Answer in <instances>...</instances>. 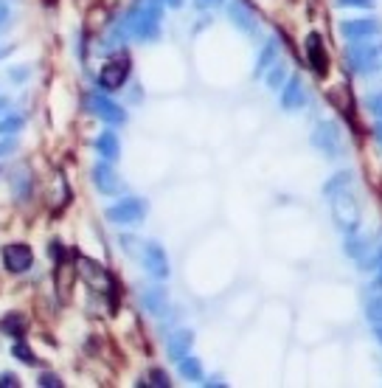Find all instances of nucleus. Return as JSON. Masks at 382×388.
Listing matches in <instances>:
<instances>
[{"mask_svg":"<svg viewBox=\"0 0 382 388\" xmlns=\"http://www.w3.org/2000/svg\"><path fill=\"white\" fill-rule=\"evenodd\" d=\"M326 194L332 197V217H334V225L341 228L346 237L349 234H357L360 231V205L354 200V192H352V175L349 172H341L334 175L329 183H326Z\"/></svg>","mask_w":382,"mask_h":388,"instance_id":"obj_1","label":"nucleus"},{"mask_svg":"<svg viewBox=\"0 0 382 388\" xmlns=\"http://www.w3.org/2000/svg\"><path fill=\"white\" fill-rule=\"evenodd\" d=\"M126 34L141 42H152L160 34V0H135L130 15L124 17Z\"/></svg>","mask_w":382,"mask_h":388,"instance_id":"obj_2","label":"nucleus"},{"mask_svg":"<svg viewBox=\"0 0 382 388\" xmlns=\"http://www.w3.org/2000/svg\"><path fill=\"white\" fill-rule=\"evenodd\" d=\"M76 270H79V276H82L84 284H88L90 290H96V293H102V295H107V293L115 290L113 273H110L102 262L90 259V256H79V259H76Z\"/></svg>","mask_w":382,"mask_h":388,"instance_id":"obj_3","label":"nucleus"},{"mask_svg":"<svg viewBox=\"0 0 382 388\" xmlns=\"http://www.w3.org/2000/svg\"><path fill=\"white\" fill-rule=\"evenodd\" d=\"M146 217V200L141 197H124L107 208V220L113 225H135Z\"/></svg>","mask_w":382,"mask_h":388,"instance_id":"obj_4","label":"nucleus"},{"mask_svg":"<svg viewBox=\"0 0 382 388\" xmlns=\"http://www.w3.org/2000/svg\"><path fill=\"white\" fill-rule=\"evenodd\" d=\"M0 256H3V268L9 273H28L34 268V250L26 242H9V245H3Z\"/></svg>","mask_w":382,"mask_h":388,"instance_id":"obj_5","label":"nucleus"},{"mask_svg":"<svg viewBox=\"0 0 382 388\" xmlns=\"http://www.w3.org/2000/svg\"><path fill=\"white\" fill-rule=\"evenodd\" d=\"M130 79V59H110L102 71H99V88L113 93V91H121L124 82Z\"/></svg>","mask_w":382,"mask_h":388,"instance_id":"obj_6","label":"nucleus"},{"mask_svg":"<svg viewBox=\"0 0 382 388\" xmlns=\"http://www.w3.org/2000/svg\"><path fill=\"white\" fill-rule=\"evenodd\" d=\"M88 110H90L96 118H102V121H107V124H113V127H118V124L126 121L124 107H118V104H115L113 99H107L104 93H90V96H88Z\"/></svg>","mask_w":382,"mask_h":388,"instance_id":"obj_7","label":"nucleus"},{"mask_svg":"<svg viewBox=\"0 0 382 388\" xmlns=\"http://www.w3.org/2000/svg\"><path fill=\"white\" fill-rule=\"evenodd\" d=\"M312 144L315 149H321L326 158H334L341 152V136H337V127L332 121H321L312 133Z\"/></svg>","mask_w":382,"mask_h":388,"instance_id":"obj_8","label":"nucleus"},{"mask_svg":"<svg viewBox=\"0 0 382 388\" xmlns=\"http://www.w3.org/2000/svg\"><path fill=\"white\" fill-rule=\"evenodd\" d=\"M141 259H144V268L155 276V279H169V256H166V250L157 245V242H149V245H144V253H141Z\"/></svg>","mask_w":382,"mask_h":388,"instance_id":"obj_9","label":"nucleus"},{"mask_svg":"<svg viewBox=\"0 0 382 388\" xmlns=\"http://www.w3.org/2000/svg\"><path fill=\"white\" fill-rule=\"evenodd\" d=\"M228 17L233 20V26H236L239 31H245V34H250V37L259 34V20H256V15L247 9L245 0H231V3H228Z\"/></svg>","mask_w":382,"mask_h":388,"instance_id":"obj_10","label":"nucleus"},{"mask_svg":"<svg viewBox=\"0 0 382 388\" xmlns=\"http://www.w3.org/2000/svg\"><path fill=\"white\" fill-rule=\"evenodd\" d=\"M307 62H309V68L318 76H326V71H329V54H326V46H323V37L315 34V31L307 37Z\"/></svg>","mask_w":382,"mask_h":388,"instance_id":"obj_11","label":"nucleus"},{"mask_svg":"<svg viewBox=\"0 0 382 388\" xmlns=\"http://www.w3.org/2000/svg\"><path fill=\"white\" fill-rule=\"evenodd\" d=\"M9 189H12V197L17 203H28L31 194H34V178H31V169L28 166H17L9 178Z\"/></svg>","mask_w":382,"mask_h":388,"instance_id":"obj_12","label":"nucleus"},{"mask_svg":"<svg viewBox=\"0 0 382 388\" xmlns=\"http://www.w3.org/2000/svg\"><path fill=\"white\" fill-rule=\"evenodd\" d=\"M93 183H96V189H99L102 194H115V192H121V181H118V175H115V169L110 166V160H102V163L93 166Z\"/></svg>","mask_w":382,"mask_h":388,"instance_id":"obj_13","label":"nucleus"},{"mask_svg":"<svg viewBox=\"0 0 382 388\" xmlns=\"http://www.w3.org/2000/svg\"><path fill=\"white\" fill-rule=\"evenodd\" d=\"M304 102H307L304 82H301L298 76L287 79V84H284V93H281V107H284V110H298V107H304Z\"/></svg>","mask_w":382,"mask_h":388,"instance_id":"obj_14","label":"nucleus"},{"mask_svg":"<svg viewBox=\"0 0 382 388\" xmlns=\"http://www.w3.org/2000/svg\"><path fill=\"white\" fill-rule=\"evenodd\" d=\"M341 31H343V37H349V39L374 37V34H379V20H374V17H363V20H346V23L341 26Z\"/></svg>","mask_w":382,"mask_h":388,"instance_id":"obj_15","label":"nucleus"},{"mask_svg":"<svg viewBox=\"0 0 382 388\" xmlns=\"http://www.w3.org/2000/svg\"><path fill=\"white\" fill-rule=\"evenodd\" d=\"M349 65H352V71H357V73L374 71L371 46H365V42H360V46H352V48H349Z\"/></svg>","mask_w":382,"mask_h":388,"instance_id":"obj_16","label":"nucleus"},{"mask_svg":"<svg viewBox=\"0 0 382 388\" xmlns=\"http://www.w3.org/2000/svg\"><path fill=\"white\" fill-rule=\"evenodd\" d=\"M144 307H146V313H152V315H157V318H163V315H169V295H166V290H146L144 293Z\"/></svg>","mask_w":382,"mask_h":388,"instance_id":"obj_17","label":"nucleus"},{"mask_svg":"<svg viewBox=\"0 0 382 388\" xmlns=\"http://www.w3.org/2000/svg\"><path fill=\"white\" fill-rule=\"evenodd\" d=\"M96 149H99V155L104 158V160H118V155H121V141H118V136L113 133V129H107V133H102L99 138H96Z\"/></svg>","mask_w":382,"mask_h":388,"instance_id":"obj_18","label":"nucleus"},{"mask_svg":"<svg viewBox=\"0 0 382 388\" xmlns=\"http://www.w3.org/2000/svg\"><path fill=\"white\" fill-rule=\"evenodd\" d=\"M191 343H194V335H191L189 329H183V332H175V335H172V340H169V358H172V360L178 363L183 355H189Z\"/></svg>","mask_w":382,"mask_h":388,"instance_id":"obj_19","label":"nucleus"},{"mask_svg":"<svg viewBox=\"0 0 382 388\" xmlns=\"http://www.w3.org/2000/svg\"><path fill=\"white\" fill-rule=\"evenodd\" d=\"M0 332L15 338V340L23 338V332H26V315L23 313H6L3 321H0Z\"/></svg>","mask_w":382,"mask_h":388,"instance_id":"obj_20","label":"nucleus"},{"mask_svg":"<svg viewBox=\"0 0 382 388\" xmlns=\"http://www.w3.org/2000/svg\"><path fill=\"white\" fill-rule=\"evenodd\" d=\"M178 369H180V377L183 380H191V382H202V363L191 355H183L178 360Z\"/></svg>","mask_w":382,"mask_h":388,"instance_id":"obj_21","label":"nucleus"},{"mask_svg":"<svg viewBox=\"0 0 382 388\" xmlns=\"http://www.w3.org/2000/svg\"><path fill=\"white\" fill-rule=\"evenodd\" d=\"M365 315H368V321L374 326L382 324V290H371L368 293V298H365Z\"/></svg>","mask_w":382,"mask_h":388,"instance_id":"obj_22","label":"nucleus"},{"mask_svg":"<svg viewBox=\"0 0 382 388\" xmlns=\"http://www.w3.org/2000/svg\"><path fill=\"white\" fill-rule=\"evenodd\" d=\"M12 355H15L23 366H37V363H39V360H37V355L31 352V347H28L26 340H20V338H17V343L12 347Z\"/></svg>","mask_w":382,"mask_h":388,"instance_id":"obj_23","label":"nucleus"},{"mask_svg":"<svg viewBox=\"0 0 382 388\" xmlns=\"http://www.w3.org/2000/svg\"><path fill=\"white\" fill-rule=\"evenodd\" d=\"M287 79V68L278 62V65H270V71H267V88L270 91H276V88H281V82Z\"/></svg>","mask_w":382,"mask_h":388,"instance_id":"obj_24","label":"nucleus"},{"mask_svg":"<svg viewBox=\"0 0 382 388\" xmlns=\"http://www.w3.org/2000/svg\"><path fill=\"white\" fill-rule=\"evenodd\" d=\"M23 129V116H3L0 118V136H12Z\"/></svg>","mask_w":382,"mask_h":388,"instance_id":"obj_25","label":"nucleus"},{"mask_svg":"<svg viewBox=\"0 0 382 388\" xmlns=\"http://www.w3.org/2000/svg\"><path fill=\"white\" fill-rule=\"evenodd\" d=\"M276 54H278L276 42H270V46H265V51L259 54V62H256V73H265V71L270 68V62L276 59Z\"/></svg>","mask_w":382,"mask_h":388,"instance_id":"obj_26","label":"nucleus"},{"mask_svg":"<svg viewBox=\"0 0 382 388\" xmlns=\"http://www.w3.org/2000/svg\"><path fill=\"white\" fill-rule=\"evenodd\" d=\"M365 107H368V113H371V116H376V118H382V91H376V93H371V96L365 99Z\"/></svg>","mask_w":382,"mask_h":388,"instance_id":"obj_27","label":"nucleus"},{"mask_svg":"<svg viewBox=\"0 0 382 388\" xmlns=\"http://www.w3.org/2000/svg\"><path fill=\"white\" fill-rule=\"evenodd\" d=\"M334 6H341V9H371L374 0H334Z\"/></svg>","mask_w":382,"mask_h":388,"instance_id":"obj_28","label":"nucleus"},{"mask_svg":"<svg viewBox=\"0 0 382 388\" xmlns=\"http://www.w3.org/2000/svg\"><path fill=\"white\" fill-rule=\"evenodd\" d=\"M371 270H376V279H374L371 290H382V248L374 253V268Z\"/></svg>","mask_w":382,"mask_h":388,"instance_id":"obj_29","label":"nucleus"},{"mask_svg":"<svg viewBox=\"0 0 382 388\" xmlns=\"http://www.w3.org/2000/svg\"><path fill=\"white\" fill-rule=\"evenodd\" d=\"M37 382H39L42 388H46V385H48V388H62V385H65V382H62V380H59V377H57L54 371H42Z\"/></svg>","mask_w":382,"mask_h":388,"instance_id":"obj_30","label":"nucleus"},{"mask_svg":"<svg viewBox=\"0 0 382 388\" xmlns=\"http://www.w3.org/2000/svg\"><path fill=\"white\" fill-rule=\"evenodd\" d=\"M17 138H3L0 141V158H9V155H15L17 152Z\"/></svg>","mask_w":382,"mask_h":388,"instance_id":"obj_31","label":"nucleus"},{"mask_svg":"<svg viewBox=\"0 0 382 388\" xmlns=\"http://www.w3.org/2000/svg\"><path fill=\"white\" fill-rule=\"evenodd\" d=\"M149 382H152V385H160V388H166V385H169V377H166V371L155 369V371L149 374Z\"/></svg>","mask_w":382,"mask_h":388,"instance_id":"obj_32","label":"nucleus"},{"mask_svg":"<svg viewBox=\"0 0 382 388\" xmlns=\"http://www.w3.org/2000/svg\"><path fill=\"white\" fill-rule=\"evenodd\" d=\"M0 385H3V388H20V380L12 371H3V374H0Z\"/></svg>","mask_w":382,"mask_h":388,"instance_id":"obj_33","label":"nucleus"},{"mask_svg":"<svg viewBox=\"0 0 382 388\" xmlns=\"http://www.w3.org/2000/svg\"><path fill=\"white\" fill-rule=\"evenodd\" d=\"M371 62H374V71H382V42L371 46Z\"/></svg>","mask_w":382,"mask_h":388,"instance_id":"obj_34","label":"nucleus"},{"mask_svg":"<svg viewBox=\"0 0 382 388\" xmlns=\"http://www.w3.org/2000/svg\"><path fill=\"white\" fill-rule=\"evenodd\" d=\"M6 20H9V3L0 0V26H6Z\"/></svg>","mask_w":382,"mask_h":388,"instance_id":"obj_35","label":"nucleus"},{"mask_svg":"<svg viewBox=\"0 0 382 388\" xmlns=\"http://www.w3.org/2000/svg\"><path fill=\"white\" fill-rule=\"evenodd\" d=\"M220 3H222V0H197L200 9H211V6H220Z\"/></svg>","mask_w":382,"mask_h":388,"instance_id":"obj_36","label":"nucleus"},{"mask_svg":"<svg viewBox=\"0 0 382 388\" xmlns=\"http://www.w3.org/2000/svg\"><path fill=\"white\" fill-rule=\"evenodd\" d=\"M6 110H9V99H6V96H0V118L6 116Z\"/></svg>","mask_w":382,"mask_h":388,"instance_id":"obj_37","label":"nucleus"},{"mask_svg":"<svg viewBox=\"0 0 382 388\" xmlns=\"http://www.w3.org/2000/svg\"><path fill=\"white\" fill-rule=\"evenodd\" d=\"M166 3L172 6V9H178V6H183V0H166Z\"/></svg>","mask_w":382,"mask_h":388,"instance_id":"obj_38","label":"nucleus"},{"mask_svg":"<svg viewBox=\"0 0 382 388\" xmlns=\"http://www.w3.org/2000/svg\"><path fill=\"white\" fill-rule=\"evenodd\" d=\"M374 329H376V340H379V343H382V324H376V326H374Z\"/></svg>","mask_w":382,"mask_h":388,"instance_id":"obj_39","label":"nucleus"},{"mask_svg":"<svg viewBox=\"0 0 382 388\" xmlns=\"http://www.w3.org/2000/svg\"><path fill=\"white\" fill-rule=\"evenodd\" d=\"M376 141H379V144H382V124H379V127H376Z\"/></svg>","mask_w":382,"mask_h":388,"instance_id":"obj_40","label":"nucleus"},{"mask_svg":"<svg viewBox=\"0 0 382 388\" xmlns=\"http://www.w3.org/2000/svg\"><path fill=\"white\" fill-rule=\"evenodd\" d=\"M3 54H6V51H0V57H3Z\"/></svg>","mask_w":382,"mask_h":388,"instance_id":"obj_41","label":"nucleus"}]
</instances>
